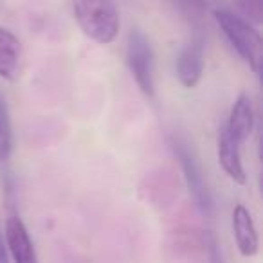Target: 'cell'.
I'll return each instance as SVG.
<instances>
[{"label":"cell","mask_w":263,"mask_h":263,"mask_svg":"<svg viewBox=\"0 0 263 263\" xmlns=\"http://www.w3.org/2000/svg\"><path fill=\"white\" fill-rule=\"evenodd\" d=\"M213 16L231 47L247 63L249 69L254 74L261 72L263 42L259 31L247 18L234 15L229 9H215Z\"/></svg>","instance_id":"obj_2"},{"label":"cell","mask_w":263,"mask_h":263,"mask_svg":"<svg viewBox=\"0 0 263 263\" xmlns=\"http://www.w3.org/2000/svg\"><path fill=\"white\" fill-rule=\"evenodd\" d=\"M241 13L249 18V22L261 24L263 20V0H238Z\"/></svg>","instance_id":"obj_12"},{"label":"cell","mask_w":263,"mask_h":263,"mask_svg":"<svg viewBox=\"0 0 263 263\" xmlns=\"http://www.w3.org/2000/svg\"><path fill=\"white\" fill-rule=\"evenodd\" d=\"M74 20L85 36L99 45L116 42L121 18L114 0H72Z\"/></svg>","instance_id":"obj_1"},{"label":"cell","mask_w":263,"mask_h":263,"mask_svg":"<svg viewBox=\"0 0 263 263\" xmlns=\"http://www.w3.org/2000/svg\"><path fill=\"white\" fill-rule=\"evenodd\" d=\"M223 128L238 144H243L249 139L252 128H254V106H252V99L247 92H241L234 99V105L229 112V119Z\"/></svg>","instance_id":"obj_10"},{"label":"cell","mask_w":263,"mask_h":263,"mask_svg":"<svg viewBox=\"0 0 263 263\" xmlns=\"http://www.w3.org/2000/svg\"><path fill=\"white\" fill-rule=\"evenodd\" d=\"M0 263H9V252L8 247H6V240L2 231H0Z\"/></svg>","instance_id":"obj_13"},{"label":"cell","mask_w":263,"mask_h":263,"mask_svg":"<svg viewBox=\"0 0 263 263\" xmlns=\"http://www.w3.org/2000/svg\"><path fill=\"white\" fill-rule=\"evenodd\" d=\"M13 152V128L11 117L6 101L0 96V162H8Z\"/></svg>","instance_id":"obj_11"},{"label":"cell","mask_w":263,"mask_h":263,"mask_svg":"<svg viewBox=\"0 0 263 263\" xmlns=\"http://www.w3.org/2000/svg\"><path fill=\"white\" fill-rule=\"evenodd\" d=\"M233 236L243 258H252L259 251V234L252 215L243 204L233 208Z\"/></svg>","instance_id":"obj_8"},{"label":"cell","mask_w":263,"mask_h":263,"mask_svg":"<svg viewBox=\"0 0 263 263\" xmlns=\"http://www.w3.org/2000/svg\"><path fill=\"white\" fill-rule=\"evenodd\" d=\"M4 240L13 263H38V256L29 231L18 216H9L6 220Z\"/></svg>","instance_id":"obj_6"},{"label":"cell","mask_w":263,"mask_h":263,"mask_svg":"<svg viewBox=\"0 0 263 263\" xmlns=\"http://www.w3.org/2000/svg\"><path fill=\"white\" fill-rule=\"evenodd\" d=\"M26 67L22 42L13 31L0 26V78L6 81H18Z\"/></svg>","instance_id":"obj_5"},{"label":"cell","mask_w":263,"mask_h":263,"mask_svg":"<svg viewBox=\"0 0 263 263\" xmlns=\"http://www.w3.org/2000/svg\"><path fill=\"white\" fill-rule=\"evenodd\" d=\"M205 60H204V47L202 42L195 40L187 44L177 56L175 72L177 80L184 88H195L202 80L204 74Z\"/></svg>","instance_id":"obj_7"},{"label":"cell","mask_w":263,"mask_h":263,"mask_svg":"<svg viewBox=\"0 0 263 263\" xmlns=\"http://www.w3.org/2000/svg\"><path fill=\"white\" fill-rule=\"evenodd\" d=\"M172 150L175 154V157L179 159L180 168L184 172V179H186L187 190H190V195L193 197L195 204L198 205L202 213L209 215L213 208L211 202V195L208 191V186L204 182V175H202V170L198 166L197 159H195L193 152L187 148L186 143H182L180 139H172Z\"/></svg>","instance_id":"obj_4"},{"label":"cell","mask_w":263,"mask_h":263,"mask_svg":"<svg viewBox=\"0 0 263 263\" xmlns=\"http://www.w3.org/2000/svg\"><path fill=\"white\" fill-rule=\"evenodd\" d=\"M126 65L146 98L155 96L154 49L148 36L141 29H132L126 40Z\"/></svg>","instance_id":"obj_3"},{"label":"cell","mask_w":263,"mask_h":263,"mask_svg":"<svg viewBox=\"0 0 263 263\" xmlns=\"http://www.w3.org/2000/svg\"><path fill=\"white\" fill-rule=\"evenodd\" d=\"M241 144H238L233 137L222 128L218 134V143H216V155H218V164L223 170L227 177L238 186H243L247 182V175H245L243 162H241L240 154Z\"/></svg>","instance_id":"obj_9"},{"label":"cell","mask_w":263,"mask_h":263,"mask_svg":"<svg viewBox=\"0 0 263 263\" xmlns=\"http://www.w3.org/2000/svg\"><path fill=\"white\" fill-rule=\"evenodd\" d=\"M211 258H213V263H222V258H220L218 251H216V245L213 243L211 245Z\"/></svg>","instance_id":"obj_14"}]
</instances>
